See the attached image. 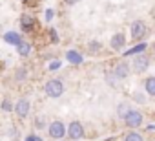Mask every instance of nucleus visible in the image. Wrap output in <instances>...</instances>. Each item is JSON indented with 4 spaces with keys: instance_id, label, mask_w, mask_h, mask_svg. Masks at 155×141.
<instances>
[{
    "instance_id": "nucleus-19",
    "label": "nucleus",
    "mask_w": 155,
    "mask_h": 141,
    "mask_svg": "<svg viewBox=\"0 0 155 141\" xmlns=\"http://www.w3.org/2000/svg\"><path fill=\"white\" fill-rule=\"evenodd\" d=\"M124 141H144V139H142V136L139 132H130V134H126Z\"/></svg>"
},
{
    "instance_id": "nucleus-15",
    "label": "nucleus",
    "mask_w": 155,
    "mask_h": 141,
    "mask_svg": "<svg viewBox=\"0 0 155 141\" xmlns=\"http://www.w3.org/2000/svg\"><path fill=\"white\" fill-rule=\"evenodd\" d=\"M131 112V106L128 105V103H120L119 106H117V115L120 117V119H126V115Z\"/></svg>"
},
{
    "instance_id": "nucleus-18",
    "label": "nucleus",
    "mask_w": 155,
    "mask_h": 141,
    "mask_svg": "<svg viewBox=\"0 0 155 141\" xmlns=\"http://www.w3.org/2000/svg\"><path fill=\"white\" fill-rule=\"evenodd\" d=\"M101 48H102V44H101L99 40H91V42L88 44V50H90V53H99V51H101Z\"/></svg>"
},
{
    "instance_id": "nucleus-12",
    "label": "nucleus",
    "mask_w": 155,
    "mask_h": 141,
    "mask_svg": "<svg viewBox=\"0 0 155 141\" xmlns=\"http://www.w3.org/2000/svg\"><path fill=\"white\" fill-rule=\"evenodd\" d=\"M66 59H68L71 64H81V62H82V55H81L79 51H73V50H69V51L66 53Z\"/></svg>"
},
{
    "instance_id": "nucleus-13",
    "label": "nucleus",
    "mask_w": 155,
    "mask_h": 141,
    "mask_svg": "<svg viewBox=\"0 0 155 141\" xmlns=\"http://www.w3.org/2000/svg\"><path fill=\"white\" fill-rule=\"evenodd\" d=\"M144 90H146L148 95L155 97V77H148V79L144 81Z\"/></svg>"
},
{
    "instance_id": "nucleus-9",
    "label": "nucleus",
    "mask_w": 155,
    "mask_h": 141,
    "mask_svg": "<svg viewBox=\"0 0 155 141\" xmlns=\"http://www.w3.org/2000/svg\"><path fill=\"white\" fill-rule=\"evenodd\" d=\"M124 44H126V37L122 35V33H115L113 37H111V40H110V46L117 51V50H120V48H124Z\"/></svg>"
},
{
    "instance_id": "nucleus-22",
    "label": "nucleus",
    "mask_w": 155,
    "mask_h": 141,
    "mask_svg": "<svg viewBox=\"0 0 155 141\" xmlns=\"http://www.w3.org/2000/svg\"><path fill=\"white\" fill-rule=\"evenodd\" d=\"M60 66H62L60 60H53V62L49 64V70H57V68H60Z\"/></svg>"
},
{
    "instance_id": "nucleus-3",
    "label": "nucleus",
    "mask_w": 155,
    "mask_h": 141,
    "mask_svg": "<svg viewBox=\"0 0 155 141\" xmlns=\"http://www.w3.org/2000/svg\"><path fill=\"white\" fill-rule=\"evenodd\" d=\"M48 134L53 137V139H62L64 136H66V126H64V123L62 121H53L51 125H49V128H48Z\"/></svg>"
},
{
    "instance_id": "nucleus-24",
    "label": "nucleus",
    "mask_w": 155,
    "mask_h": 141,
    "mask_svg": "<svg viewBox=\"0 0 155 141\" xmlns=\"http://www.w3.org/2000/svg\"><path fill=\"white\" fill-rule=\"evenodd\" d=\"M53 15H55V13H53V9H46V20H51V19H53Z\"/></svg>"
},
{
    "instance_id": "nucleus-8",
    "label": "nucleus",
    "mask_w": 155,
    "mask_h": 141,
    "mask_svg": "<svg viewBox=\"0 0 155 141\" xmlns=\"http://www.w3.org/2000/svg\"><path fill=\"white\" fill-rule=\"evenodd\" d=\"M29 110H31V103L28 99H18L15 103V112H17L18 117H26L29 114Z\"/></svg>"
},
{
    "instance_id": "nucleus-25",
    "label": "nucleus",
    "mask_w": 155,
    "mask_h": 141,
    "mask_svg": "<svg viewBox=\"0 0 155 141\" xmlns=\"http://www.w3.org/2000/svg\"><path fill=\"white\" fill-rule=\"evenodd\" d=\"M64 2H66V4H69V6H73V4L79 2V0H64Z\"/></svg>"
},
{
    "instance_id": "nucleus-26",
    "label": "nucleus",
    "mask_w": 155,
    "mask_h": 141,
    "mask_svg": "<svg viewBox=\"0 0 155 141\" xmlns=\"http://www.w3.org/2000/svg\"><path fill=\"white\" fill-rule=\"evenodd\" d=\"M24 2H26V0H24Z\"/></svg>"
},
{
    "instance_id": "nucleus-16",
    "label": "nucleus",
    "mask_w": 155,
    "mask_h": 141,
    "mask_svg": "<svg viewBox=\"0 0 155 141\" xmlns=\"http://www.w3.org/2000/svg\"><path fill=\"white\" fill-rule=\"evenodd\" d=\"M146 48H148V46H146L144 42H140V44H137L135 48H131V50L124 51V55H128V57H130V55H139V53H142V51H144Z\"/></svg>"
},
{
    "instance_id": "nucleus-5",
    "label": "nucleus",
    "mask_w": 155,
    "mask_h": 141,
    "mask_svg": "<svg viewBox=\"0 0 155 141\" xmlns=\"http://www.w3.org/2000/svg\"><path fill=\"white\" fill-rule=\"evenodd\" d=\"M68 136L71 139H81V137H84V126L79 121H71L68 125Z\"/></svg>"
},
{
    "instance_id": "nucleus-17",
    "label": "nucleus",
    "mask_w": 155,
    "mask_h": 141,
    "mask_svg": "<svg viewBox=\"0 0 155 141\" xmlns=\"http://www.w3.org/2000/svg\"><path fill=\"white\" fill-rule=\"evenodd\" d=\"M26 77H28V70H26V68H18V70H15V81H17V83H22Z\"/></svg>"
},
{
    "instance_id": "nucleus-21",
    "label": "nucleus",
    "mask_w": 155,
    "mask_h": 141,
    "mask_svg": "<svg viewBox=\"0 0 155 141\" xmlns=\"http://www.w3.org/2000/svg\"><path fill=\"white\" fill-rule=\"evenodd\" d=\"M49 37H51V42H58V35H57V29H49Z\"/></svg>"
},
{
    "instance_id": "nucleus-10",
    "label": "nucleus",
    "mask_w": 155,
    "mask_h": 141,
    "mask_svg": "<svg viewBox=\"0 0 155 141\" xmlns=\"http://www.w3.org/2000/svg\"><path fill=\"white\" fill-rule=\"evenodd\" d=\"M4 40L8 42V44H11V46H18L20 42H22V39H20V33H15V31H6L4 33Z\"/></svg>"
},
{
    "instance_id": "nucleus-14",
    "label": "nucleus",
    "mask_w": 155,
    "mask_h": 141,
    "mask_svg": "<svg viewBox=\"0 0 155 141\" xmlns=\"http://www.w3.org/2000/svg\"><path fill=\"white\" fill-rule=\"evenodd\" d=\"M17 51H18V55H20V57H28V55L31 53V44L22 40V42L17 46Z\"/></svg>"
},
{
    "instance_id": "nucleus-23",
    "label": "nucleus",
    "mask_w": 155,
    "mask_h": 141,
    "mask_svg": "<svg viewBox=\"0 0 155 141\" xmlns=\"http://www.w3.org/2000/svg\"><path fill=\"white\" fill-rule=\"evenodd\" d=\"M44 125H46V121H44L42 117H38V119H37V123H35V126H37V128H44Z\"/></svg>"
},
{
    "instance_id": "nucleus-1",
    "label": "nucleus",
    "mask_w": 155,
    "mask_h": 141,
    "mask_svg": "<svg viewBox=\"0 0 155 141\" xmlns=\"http://www.w3.org/2000/svg\"><path fill=\"white\" fill-rule=\"evenodd\" d=\"M44 94L48 97H51V99H58L64 94V83L58 81V79H49L44 84Z\"/></svg>"
},
{
    "instance_id": "nucleus-2",
    "label": "nucleus",
    "mask_w": 155,
    "mask_h": 141,
    "mask_svg": "<svg viewBox=\"0 0 155 141\" xmlns=\"http://www.w3.org/2000/svg\"><path fill=\"white\" fill-rule=\"evenodd\" d=\"M146 24L142 20H135L130 28V33H131V40H142V37L146 35Z\"/></svg>"
},
{
    "instance_id": "nucleus-20",
    "label": "nucleus",
    "mask_w": 155,
    "mask_h": 141,
    "mask_svg": "<svg viewBox=\"0 0 155 141\" xmlns=\"http://www.w3.org/2000/svg\"><path fill=\"white\" fill-rule=\"evenodd\" d=\"M2 110H4V112H11V110H15V106H13L8 99H4V101H2Z\"/></svg>"
},
{
    "instance_id": "nucleus-6",
    "label": "nucleus",
    "mask_w": 155,
    "mask_h": 141,
    "mask_svg": "<svg viewBox=\"0 0 155 141\" xmlns=\"http://www.w3.org/2000/svg\"><path fill=\"white\" fill-rule=\"evenodd\" d=\"M124 123H126L130 128H139V126L142 125V114H140L139 110H131V112L126 115Z\"/></svg>"
},
{
    "instance_id": "nucleus-4",
    "label": "nucleus",
    "mask_w": 155,
    "mask_h": 141,
    "mask_svg": "<svg viewBox=\"0 0 155 141\" xmlns=\"http://www.w3.org/2000/svg\"><path fill=\"white\" fill-rule=\"evenodd\" d=\"M133 70H135V72L137 74H144L146 72V70H148V66H150V59L146 57V55H133Z\"/></svg>"
},
{
    "instance_id": "nucleus-11",
    "label": "nucleus",
    "mask_w": 155,
    "mask_h": 141,
    "mask_svg": "<svg viewBox=\"0 0 155 141\" xmlns=\"http://www.w3.org/2000/svg\"><path fill=\"white\" fill-rule=\"evenodd\" d=\"M20 24H22V29H24V31H29V29H33V26H35V19H33L31 15H22Z\"/></svg>"
},
{
    "instance_id": "nucleus-7",
    "label": "nucleus",
    "mask_w": 155,
    "mask_h": 141,
    "mask_svg": "<svg viewBox=\"0 0 155 141\" xmlns=\"http://www.w3.org/2000/svg\"><path fill=\"white\" fill-rule=\"evenodd\" d=\"M128 75H130V64L128 62H119L113 70V77L119 79V81H124V79H128Z\"/></svg>"
}]
</instances>
